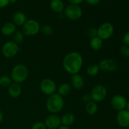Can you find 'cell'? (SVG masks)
I'll use <instances>...</instances> for the list:
<instances>
[{
    "instance_id": "obj_20",
    "label": "cell",
    "mask_w": 129,
    "mask_h": 129,
    "mask_svg": "<svg viewBox=\"0 0 129 129\" xmlns=\"http://www.w3.org/2000/svg\"><path fill=\"white\" fill-rule=\"evenodd\" d=\"M91 48L94 51H98L101 50L103 47V40L98 36L91 39L89 42Z\"/></svg>"
},
{
    "instance_id": "obj_23",
    "label": "cell",
    "mask_w": 129,
    "mask_h": 129,
    "mask_svg": "<svg viewBox=\"0 0 129 129\" xmlns=\"http://www.w3.org/2000/svg\"><path fill=\"white\" fill-rule=\"evenodd\" d=\"M100 71L99 66L97 64H91L87 68L86 73L89 76H95Z\"/></svg>"
},
{
    "instance_id": "obj_7",
    "label": "cell",
    "mask_w": 129,
    "mask_h": 129,
    "mask_svg": "<svg viewBox=\"0 0 129 129\" xmlns=\"http://www.w3.org/2000/svg\"><path fill=\"white\" fill-rule=\"evenodd\" d=\"M64 14L69 20H78L83 15V11L79 5L69 4L64 9Z\"/></svg>"
},
{
    "instance_id": "obj_38",
    "label": "cell",
    "mask_w": 129,
    "mask_h": 129,
    "mask_svg": "<svg viewBox=\"0 0 129 129\" xmlns=\"http://www.w3.org/2000/svg\"><path fill=\"white\" fill-rule=\"evenodd\" d=\"M17 1V0H10V3H15Z\"/></svg>"
},
{
    "instance_id": "obj_24",
    "label": "cell",
    "mask_w": 129,
    "mask_h": 129,
    "mask_svg": "<svg viewBox=\"0 0 129 129\" xmlns=\"http://www.w3.org/2000/svg\"><path fill=\"white\" fill-rule=\"evenodd\" d=\"M13 35V41L15 43H16L18 45H20V44H21L23 42L24 34H23L21 31L16 30Z\"/></svg>"
},
{
    "instance_id": "obj_9",
    "label": "cell",
    "mask_w": 129,
    "mask_h": 129,
    "mask_svg": "<svg viewBox=\"0 0 129 129\" xmlns=\"http://www.w3.org/2000/svg\"><path fill=\"white\" fill-rule=\"evenodd\" d=\"M40 88L44 94L50 96L54 94L56 91L57 86L52 79L50 78H45L40 82Z\"/></svg>"
},
{
    "instance_id": "obj_5",
    "label": "cell",
    "mask_w": 129,
    "mask_h": 129,
    "mask_svg": "<svg viewBox=\"0 0 129 129\" xmlns=\"http://www.w3.org/2000/svg\"><path fill=\"white\" fill-rule=\"evenodd\" d=\"M19 51V45L13 40L5 42L1 49L3 55L6 58H12L17 54Z\"/></svg>"
},
{
    "instance_id": "obj_35",
    "label": "cell",
    "mask_w": 129,
    "mask_h": 129,
    "mask_svg": "<svg viewBox=\"0 0 129 129\" xmlns=\"http://www.w3.org/2000/svg\"><path fill=\"white\" fill-rule=\"evenodd\" d=\"M3 114L1 112V111L0 110V123L3 122Z\"/></svg>"
},
{
    "instance_id": "obj_1",
    "label": "cell",
    "mask_w": 129,
    "mask_h": 129,
    "mask_svg": "<svg viewBox=\"0 0 129 129\" xmlns=\"http://www.w3.org/2000/svg\"><path fill=\"white\" fill-rule=\"evenodd\" d=\"M83 64V57L78 52L68 53L64 57L62 61L64 70L71 75L78 74L81 69Z\"/></svg>"
},
{
    "instance_id": "obj_22",
    "label": "cell",
    "mask_w": 129,
    "mask_h": 129,
    "mask_svg": "<svg viewBox=\"0 0 129 129\" xmlns=\"http://www.w3.org/2000/svg\"><path fill=\"white\" fill-rule=\"evenodd\" d=\"M98 105L96 102L91 100L86 103L85 107V110L86 113L89 115H94L98 111Z\"/></svg>"
},
{
    "instance_id": "obj_34",
    "label": "cell",
    "mask_w": 129,
    "mask_h": 129,
    "mask_svg": "<svg viewBox=\"0 0 129 129\" xmlns=\"http://www.w3.org/2000/svg\"><path fill=\"white\" fill-rule=\"evenodd\" d=\"M70 4H73V5H79L84 0H68Z\"/></svg>"
},
{
    "instance_id": "obj_10",
    "label": "cell",
    "mask_w": 129,
    "mask_h": 129,
    "mask_svg": "<svg viewBox=\"0 0 129 129\" xmlns=\"http://www.w3.org/2000/svg\"><path fill=\"white\" fill-rule=\"evenodd\" d=\"M127 103V99L121 94L113 96L110 100V104L112 108L118 112L126 109Z\"/></svg>"
},
{
    "instance_id": "obj_8",
    "label": "cell",
    "mask_w": 129,
    "mask_h": 129,
    "mask_svg": "<svg viewBox=\"0 0 129 129\" xmlns=\"http://www.w3.org/2000/svg\"><path fill=\"white\" fill-rule=\"evenodd\" d=\"M90 95L91 100L94 102L96 103L102 102L107 97V88L103 84H97L92 89Z\"/></svg>"
},
{
    "instance_id": "obj_12",
    "label": "cell",
    "mask_w": 129,
    "mask_h": 129,
    "mask_svg": "<svg viewBox=\"0 0 129 129\" xmlns=\"http://www.w3.org/2000/svg\"><path fill=\"white\" fill-rule=\"evenodd\" d=\"M44 123L48 129H57L62 125L60 117L54 113L47 117Z\"/></svg>"
},
{
    "instance_id": "obj_14",
    "label": "cell",
    "mask_w": 129,
    "mask_h": 129,
    "mask_svg": "<svg viewBox=\"0 0 129 129\" xmlns=\"http://www.w3.org/2000/svg\"><path fill=\"white\" fill-rule=\"evenodd\" d=\"M71 81V84L73 87L76 89H78V90L81 89L84 86V79L78 73L72 75Z\"/></svg>"
},
{
    "instance_id": "obj_6",
    "label": "cell",
    "mask_w": 129,
    "mask_h": 129,
    "mask_svg": "<svg viewBox=\"0 0 129 129\" xmlns=\"http://www.w3.org/2000/svg\"><path fill=\"white\" fill-rule=\"evenodd\" d=\"M114 33V27L113 25L109 22L102 23L97 28V36L102 40H108L113 35Z\"/></svg>"
},
{
    "instance_id": "obj_26",
    "label": "cell",
    "mask_w": 129,
    "mask_h": 129,
    "mask_svg": "<svg viewBox=\"0 0 129 129\" xmlns=\"http://www.w3.org/2000/svg\"><path fill=\"white\" fill-rule=\"evenodd\" d=\"M40 31L42 33L43 35L45 36H49L53 34L54 30L50 25H44L42 27H40Z\"/></svg>"
},
{
    "instance_id": "obj_4",
    "label": "cell",
    "mask_w": 129,
    "mask_h": 129,
    "mask_svg": "<svg viewBox=\"0 0 129 129\" xmlns=\"http://www.w3.org/2000/svg\"><path fill=\"white\" fill-rule=\"evenodd\" d=\"M40 31V25L37 21L34 19L26 20L22 26V32L26 36H34Z\"/></svg>"
},
{
    "instance_id": "obj_21",
    "label": "cell",
    "mask_w": 129,
    "mask_h": 129,
    "mask_svg": "<svg viewBox=\"0 0 129 129\" xmlns=\"http://www.w3.org/2000/svg\"><path fill=\"white\" fill-rule=\"evenodd\" d=\"M71 86L69 83H62L57 88V93L61 96H66L71 91Z\"/></svg>"
},
{
    "instance_id": "obj_30",
    "label": "cell",
    "mask_w": 129,
    "mask_h": 129,
    "mask_svg": "<svg viewBox=\"0 0 129 129\" xmlns=\"http://www.w3.org/2000/svg\"><path fill=\"white\" fill-rule=\"evenodd\" d=\"M123 42L125 45L129 46V31H127L124 34L123 37Z\"/></svg>"
},
{
    "instance_id": "obj_13",
    "label": "cell",
    "mask_w": 129,
    "mask_h": 129,
    "mask_svg": "<svg viewBox=\"0 0 129 129\" xmlns=\"http://www.w3.org/2000/svg\"><path fill=\"white\" fill-rule=\"evenodd\" d=\"M116 120L120 127L127 128L129 126V112L126 109L118 112L116 116Z\"/></svg>"
},
{
    "instance_id": "obj_2",
    "label": "cell",
    "mask_w": 129,
    "mask_h": 129,
    "mask_svg": "<svg viewBox=\"0 0 129 129\" xmlns=\"http://www.w3.org/2000/svg\"><path fill=\"white\" fill-rule=\"evenodd\" d=\"M64 106V100L62 96L58 93L49 96L46 102V108L49 112L55 114L60 112Z\"/></svg>"
},
{
    "instance_id": "obj_16",
    "label": "cell",
    "mask_w": 129,
    "mask_h": 129,
    "mask_svg": "<svg viewBox=\"0 0 129 129\" xmlns=\"http://www.w3.org/2000/svg\"><path fill=\"white\" fill-rule=\"evenodd\" d=\"M8 94L11 98H16L20 96L21 93V88L18 83H11L8 89Z\"/></svg>"
},
{
    "instance_id": "obj_15",
    "label": "cell",
    "mask_w": 129,
    "mask_h": 129,
    "mask_svg": "<svg viewBox=\"0 0 129 129\" xmlns=\"http://www.w3.org/2000/svg\"><path fill=\"white\" fill-rule=\"evenodd\" d=\"M16 31V26L13 22L6 23L1 28V34L5 36L13 35Z\"/></svg>"
},
{
    "instance_id": "obj_3",
    "label": "cell",
    "mask_w": 129,
    "mask_h": 129,
    "mask_svg": "<svg viewBox=\"0 0 129 129\" xmlns=\"http://www.w3.org/2000/svg\"><path fill=\"white\" fill-rule=\"evenodd\" d=\"M28 74V69L25 65L17 64L11 70L10 78L14 83L20 84L27 79Z\"/></svg>"
},
{
    "instance_id": "obj_29",
    "label": "cell",
    "mask_w": 129,
    "mask_h": 129,
    "mask_svg": "<svg viewBox=\"0 0 129 129\" xmlns=\"http://www.w3.org/2000/svg\"><path fill=\"white\" fill-rule=\"evenodd\" d=\"M31 129H47V127L44 122H38L33 125Z\"/></svg>"
},
{
    "instance_id": "obj_36",
    "label": "cell",
    "mask_w": 129,
    "mask_h": 129,
    "mask_svg": "<svg viewBox=\"0 0 129 129\" xmlns=\"http://www.w3.org/2000/svg\"><path fill=\"white\" fill-rule=\"evenodd\" d=\"M57 129H71L69 127H67V126L64 125H60Z\"/></svg>"
},
{
    "instance_id": "obj_18",
    "label": "cell",
    "mask_w": 129,
    "mask_h": 129,
    "mask_svg": "<svg viewBox=\"0 0 129 129\" xmlns=\"http://www.w3.org/2000/svg\"><path fill=\"white\" fill-rule=\"evenodd\" d=\"M60 119H61L62 125L69 127L74 123L75 121V115L74 113L68 112L63 115Z\"/></svg>"
},
{
    "instance_id": "obj_19",
    "label": "cell",
    "mask_w": 129,
    "mask_h": 129,
    "mask_svg": "<svg viewBox=\"0 0 129 129\" xmlns=\"http://www.w3.org/2000/svg\"><path fill=\"white\" fill-rule=\"evenodd\" d=\"M50 7L51 10L55 13H60L65 9L64 3L62 0H51L50 2Z\"/></svg>"
},
{
    "instance_id": "obj_37",
    "label": "cell",
    "mask_w": 129,
    "mask_h": 129,
    "mask_svg": "<svg viewBox=\"0 0 129 129\" xmlns=\"http://www.w3.org/2000/svg\"><path fill=\"white\" fill-rule=\"evenodd\" d=\"M126 110H128L129 112V100L127 101V106H126Z\"/></svg>"
},
{
    "instance_id": "obj_11",
    "label": "cell",
    "mask_w": 129,
    "mask_h": 129,
    "mask_svg": "<svg viewBox=\"0 0 129 129\" xmlns=\"http://www.w3.org/2000/svg\"><path fill=\"white\" fill-rule=\"evenodd\" d=\"M100 70L105 73H112L118 68V64L112 59H104L100 62Z\"/></svg>"
},
{
    "instance_id": "obj_27",
    "label": "cell",
    "mask_w": 129,
    "mask_h": 129,
    "mask_svg": "<svg viewBox=\"0 0 129 129\" xmlns=\"http://www.w3.org/2000/svg\"><path fill=\"white\" fill-rule=\"evenodd\" d=\"M120 53L123 57L126 58H129V46L123 45L120 49Z\"/></svg>"
},
{
    "instance_id": "obj_17",
    "label": "cell",
    "mask_w": 129,
    "mask_h": 129,
    "mask_svg": "<svg viewBox=\"0 0 129 129\" xmlns=\"http://www.w3.org/2000/svg\"><path fill=\"white\" fill-rule=\"evenodd\" d=\"M26 21V15L21 11L16 12L13 16V23L16 26H22Z\"/></svg>"
},
{
    "instance_id": "obj_25",
    "label": "cell",
    "mask_w": 129,
    "mask_h": 129,
    "mask_svg": "<svg viewBox=\"0 0 129 129\" xmlns=\"http://www.w3.org/2000/svg\"><path fill=\"white\" fill-rule=\"evenodd\" d=\"M11 79L7 75L1 76L0 77V86L1 87H9L11 84Z\"/></svg>"
},
{
    "instance_id": "obj_32",
    "label": "cell",
    "mask_w": 129,
    "mask_h": 129,
    "mask_svg": "<svg viewBox=\"0 0 129 129\" xmlns=\"http://www.w3.org/2000/svg\"><path fill=\"white\" fill-rule=\"evenodd\" d=\"M10 3V0H0V8H3Z\"/></svg>"
},
{
    "instance_id": "obj_39",
    "label": "cell",
    "mask_w": 129,
    "mask_h": 129,
    "mask_svg": "<svg viewBox=\"0 0 129 129\" xmlns=\"http://www.w3.org/2000/svg\"><path fill=\"white\" fill-rule=\"evenodd\" d=\"M126 129H129V126H128V127H127V128H126Z\"/></svg>"
},
{
    "instance_id": "obj_28",
    "label": "cell",
    "mask_w": 129,
    "mask_h": 129,
    "mask_svg": "<svg viewBox=\"0 0 129 129\" xmlns=\"http://www.w3.org/2000/svg\"><path fill=\"white\" fill-rule=\"evenodd\" d=\"M97 28L94 27H91L88 28L86 31V35L88 37L94 38L95 37H97Z\"/></svg>"
},
{
    "instance_id": "obj_33",
    "label": "cell",
    "mask_w": 129,
    "mask_h": 129,
    "mask_svg": "<svg viewBox=\"0 0 129 129\" xmlns=\"http://www.w3.org/2000/svg\"><path fill=\"white\" fill-rule=\"evenodd\" d=\"M85 1L87 3L92 5V6H95V5H98L100 2V0H85Z\"/></svg>"
},
{
    "instance_id": "obj_31",
    "label": "cell",
    "mask_w": 129,
    "mask_h": 129,
    "mask_svg": "<svg viewBox=\"0 0 129 129\" xmlns=\"http://www.w3.org/2000/svg\"><path fill=\"white\" fill-rule=\"evenodd\" d=\"M83 100L84 102H86V103H88L90 101H91V97L90 94H85L83 96Z\"/></svg>"
}]
</instances>
